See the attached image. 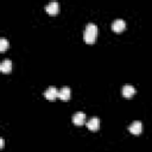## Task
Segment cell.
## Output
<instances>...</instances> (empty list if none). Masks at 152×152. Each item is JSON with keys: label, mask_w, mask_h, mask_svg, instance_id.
<instances>
[{"label": "cell", "mask_w": 152, "mask_h": 152, "mask_svg": "<svg viewBox=\"0 0 152 152\" xmlns=\"http://www.w3.org/2000/svg\"><path fill=\"white\" fill-rule=\"evenodd\" d=\"M97 38V26L93 23H89L83 32V40L87 44H94Z\"/></svg>", "instance_id": "obj_1"}, {"label": "cell", "mask_w": 152, "mask_h": 152, "mask_svg": "<svg viewBox=\"0 0 152 152\" xmlns=\"http://www.w3.org/2000/svg\"><path fill=\"white\" fill-rule=\"evenodd\" d=\"M125 28H126V23L122 19H116V20H114L112 23V30L114 32H116V33L122 32Z\"/></svg>", "instance_id": "obj_2"}, {"label": "cell", "mask_w": 152, "mask_h": 152, "mask_svg": "<svg viewBox=\"0 0 152 152\" xmlns=\"http://www.w3.org/2000/svg\"><path fill=\"white\" fill-rule=\"evenodd\" d=\"M0 70L4 74H10L12 70V62L10 59H5L1 64H0Z\"/></svg>", "instance_id": "obj_10"}, {"label": "cell", "mask_w": 152, "mask_h": 152, "mask_svg": "<svg viewBox=\"0 0 152 152\" xmlns=\"http://www.w3.org/2000/svg\"><path fill=\"white\" fill-rule=\"evenodd\" d=\"M121 94H122L124 97L131 99V97H133V95L135 94V88H134L133 86H131V84H125V86L122 87Z\"/></svg>", "instance_id": "obj_3"}, {"label": "cell", "mask_w": 152, "mask_h": 152, "mask_svg": "<svg viewBox=\"0 0 152 152\" xmlns=\"http://www.w3.org/2000/svg\"><path fill=\"white\" fill-rule=\"evenodd\" d=\"M0 147H1V148L4 147V139H2V138L0 139Z\"/></svg>", "instance_id": "obj_12"}, {"label": "cell", "mask_w": 152, "mask_h": 152, "mask_svg": "<svg viewBox=\"0 0 152 152\" xmlns=\"http://www.w3.org/2000/svg\"><path fill=\"white\" fill-rule=\"evenodd\" d=\"M128 131H129L132 134L138 135V134H140V133L142 132V124H141L140 121H133V122L129 125Z\"/></svg>", "instance_id": "obj_5"}, {"label": "cell", "mask_w": 152, "mask_h": 152, "mask_svg": "<svg viewBox=\"0 0 152 152\" xmlns=\"http://www.w3.org/2000/svg\"><path fill=\"white\" fill-rule=\"evenodd\" d=\"M87 127H88L89 131H93V132L97 131V129L100 128V119H99V118H95V116L91 118L90 120H88Z\"/></svg>", "instance_id": "obj_8"}, {"label": "cell", "mask_w": 152, "mask_h": 152, "mask_svg": "<svg viewBox=\"0 0 152 152\" xmlns=\"http://www.w3.org/2000/svg\"><path fill=\"white\" fill-rule=\"evenodd\" d=\"M72 122L76 126H82L86 122V114L83 112H76L72 115Z\"/></svg>", "instance_id": "obj_4"}, {"label": "cell", "mask_w": 152, "mask_h": 152, "mask_svg": "<svg viewBox=\"0 0 152 152\" xmlns=\"http://www.w3.org/2000/svg\"><path fill=\"white\" fill-rule=\"evenodd\" d=\"M70 95H71V90L68 87H64L61 90H58V97L63 101H68L70 99Z\"/></svg>", "instance_id": "obj_9"}, {"label": "cell", "mask_w": 152, "mask_h": 152, "mask_svg": "<svg viewBox=\"0 0 152 152\" xmlns=\"http://www.w3.org/2000/svg\"><path fill=\"white\" fill-rule=\"evenodd\" d=\"M44 96H45V99H48L50 101H53L56 97H58V90L53 87H50L44 91Z\"/></svg>", "instance_id": "obj_7"}, {"label": "cell", "mask_w": 152, "mask_h": 152, "mask_svg": "<svg viewBox=\"0 0 152 152\" xmlns=\"http://www.w3.org/2000/svg\"><path fill=\"white\" fill-rule=\"evenodd\" d=\"M7 48H8V42H7V39H6V38H1V39H0V51L4 52V51H6Z\"/></svg>", "instance_id": "obj_11"}, {"label": "cell", "mask_w": 152, "mask_h": 152, "mask_svg": "<svg viewBox=\"0 0 152 152\" xmlns=\"http://www.w3.org/2000/svg\"><path fill=\"white\" fill-rule=\"evenodd\" d=\"M45 11H46L50 15H55V14H57L58 11H59V4L56 2V1H52V2H50V4H48V5L45 6Z\"/></svg>", "instance_id": "obj_6"}]
</instances>
